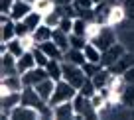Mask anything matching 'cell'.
Segmentation results:
<instances>
[{"mask_svg":"<svg viewBox=\"0 0 134 120\" xmlns=\"http://www.w3.org/2000/svg\"><path fill=\"white\" fill-rule=\"evenodd\" d=\"M77 93L79 91H77L71 83H67L65 79H61V81L55 83V89H53V95H51V99H49V104L55 106V104H61V102H69V100H73L77 96Z\"/></svg>","mask_w":134,"mask_h":120,"instance_id":"cell-1","label":"cell"},{"mask_svg":"<svg viewBox=\"0 0 134 120\" xmlns=\"http://www.w3.org/2000/svg\"><path fill=\"white\" fill-rule=\"evenodd\" d=\"M22 102V91H8L0 87V110H2V120L10 118L12 108H16Z\"/></svg>","mask_w":134,"mask_h":120,"instance_id":"cell-2","label":"cell"},{"mask_svg":"<svg viewBox=\"0 0 134 120\" xmlns=\"http://www.w3.org/2000/svg\"><path fill=\"white\" fill-rule=\"evenodd\" d=\"M63 79L67 83H71L73 87L79 91L81 85L87 81V75L83 71V65H75V63H69V61H63Z\"/></svg>","mask_w":134,"mask_h":120,"instance_id":"cell-3","label":"cell"},{"mask_svg":"<svg viewBox=\"0 0 134 120\" xmlns=\"http://www.w3.org/2000/svg\"><path fill=\"white\" fill-rule=\"evenodd\" d=\"M10 118L12 120H40V110L36 106H30V104H18L16 108H12L10 112Z\"/></svg>","mask_w":134,"mask_h":120,"instance_id":"cell-4","label":"cell"},{"mask_svg":"<svg viewBox=\"0 0 134 120\" xmlns=\"http://www.w3.org/2000/svg\"><path fill=\"white\" fill-rule=\"evenodd\" d=\"M124 53H126L124 45L116 42L114 45H110L109 49L103 51V59H100V65H103V67H109V69H110V67H113V65H114V63H116V61H118V59H120Z\"/></svg>","mask_w":134,"mask_h":120,"instance_id":"cell-5","label":"cell"},{"mask_svg":"<svg viewBox=\"0 0 134 120\" xmlns=\"http://www.w3.org/2000/svg\"><path fill=\"white\" fill-rule=\"evenodd\" d=\"M93 43H95L100 51H105V49H109L110 45H114V43H116L114 28H113V26H105V28L100 30V33L95 37V39H93Z\"/></svg>","mask_w":134,"mask_h":120,"instance_id":"cell-6","label":"cell"},{"mask_svg":"<svg viewBox=\"0 0 134 120\" xmlns=\"http://www.w3.org/2000/svg\"><path fill=\"white\" fill-rule=\"evenodd\" d=\"M14 73H18V57H14L10 51L0 53V77H8Z\"/></svg>","mask_w":134,"mask_h":120,"instance_id":"cell-7","label":"cell"},{"mask_svg":"<svg viewBox=\"0 0 134 120\" xmlns=\"http://www.w3.org/2000/svg\"><path fill=\"white\" fill-rule=\"evenodd\" d=\"M46 77H47L46 67H34V69L26 71V73L22 75V81H24V87H36V85L42 83Z\"/></svg>","mask_w":134,"mask_h":120,"instance_id":"cell-8","label":"cell"},{"mask_svg":"<svg viewBox=\"0 0 134 120\" xmlns=\"http://www.w3.org/2000/svg\"><path fill=\"white\" fill-rule=\"evenodd\" d=\"M126 8L122 2H114L113 8H110L109 12V18H107V26H113V28H116V26H120L122 22L126 20Z\"/></svg>","mask_w":134,"mask_h":120,"instance_id":"cell-9","label":"cell"},{"mask_svg":"<svg viewBox=\"0 0 134 120\" xmlns=\"http://www.w3.org/2000/svg\"><path fill=\"white\" fill-rule=\"evenodd\" d=\"M32 10H34L32 2H28V0H16L14 6H12V10H10V18L16 20V22H20V20H24Z\"/></svg>","mask_w":134,"mask_h":120,"instance_id":"cell-10","label":"cell"},{"mask_svg":"<svg viewBox=\"0 0 134 120\" xmlns=\"http://www.w3.org/2000/svg\"><path fill=\"white\" fill-rule=\"evenodd\" d=\"M53 118H57V120L75 118V106H73V100H69V102H61V104H55V106H53Z\"/></svg>","mask_w":134,"mask_h":120,"instance_id":"cell-11","label":"cell"},{"mask_svg":"<svg viewBox=\"0 0 134 120\" xmlns=\"http://www.w3.org/2000/svg\"><path fill=\"white\" fill-rule=\"evenodd\" d=\"M34 89H36V93L42 96V100H47V102H49L51 95H53V89H55V81L49 79V77H46L42 83H38Z\"/></svg>","mask_w":134,"mask_h":120,"instance_id":"cell-12","label":"cell"},{"mask_svg":"<svg viewBox=\"0 0 134 120\" xmlns=\"http://www.w3.org/2000/svg\"><path fill=\"white\" fill-rule=\"evenodd\" d=\"M0 87L8 89V91H22L24 89V81H22V75L20 73H14L8 75V77H0Z\"/></svg>","mask_w":134,"mask_h":120,"instance_id":"cell-13","label":"cell"},{"mask_svg":"<svg viewBox=\"0 0 134 120\" xmlns=\"http://www.w3.org/2000/svg\"><path fill=\"white\" fill-rule=\"evenodd\" d=\"M0 43H8L10 39H14L16 37V20H6L2 22V26H0Z\"/></svg>","mask_w":134,"mask_h":120,"instance_id":"cell-14","label":"cell"},{"mask_svg":"<svg viewBox=\"0 0 134 120\" xmlns=\"http://www.w3.org/2000/svg\"><path fill=\"white\" fill-rule=\"evenodd\" d=\"M46 71H47V77L53 79L55 83L63 79V61L59 59H49V63L46 65Z\"/></svg>","mask_w":134,"mask_h":120,"instance_id":"cell-15","label":"cell"},{"mask_svg":"<svg viewBox=\"0 0 134 120\" xmlns=\"http://www.w3.org/2000/svg\"><path fill=\"white\" fill-rule=\"evenodd\" d=\"M110 77H113V71H110L109 67H100V71H97L91 79H93V83H95V87L100 91V89H105L107 85H109Z\"/></svg>","mask_w":134,"mask_h":120,"instance_id":"cell-16","label":"cell"},{"mask_svg":"<svg viewBox=\"0 0 134 120\" xmlns=\"http://www.w3.org/2000/svg\"><path fill=\"white\" fill-rule=\"evenodd\" d=\"M34 67H38V65H36V57H34L32 51H26L24 55L18 57V73L20 75H24L26 71L34 69Z\"/></svg>","mask_w":134,"mask_h":120,"instance_id":"cell-17","label":"cell"},{"mask_svg":"<svg viewBox=\"0 0 134 120\" xmlns=\"http://www.w3.org/2000/svg\"><path fill=\"white\" fill-rule=\"evenodd\" d=\"M132 65H134V55L124 53V55H122V57L118 59V61L114 63L113 67H110V71H113V73H116V75H122L124 71H128Z\"/></svg>","mask_w":134,"mask_h":120,"instance_id":"cell-18","label":"cell"},{"mask_svg":"<svg viewBox=\"0 0 134 120\" xmlns=\"http://www.w3.org/2000/svg\"><path fill=\"white\" fill-rule=\"evenodd\" d=\"M83 53H85V59H87V61H91V63H100V59H103V51H100L93 42H87V43H85Z\"/></svg>","mask_w":134,"mask_h":120,"instance_id":"cell-19","label":"cell"},{"mask_svg":"<svg viewBox=\"0 0 134 120\" xmlns=\"http://www.w3.org/2000/svg\"><path fill=\"white\" fill-rule=\"evenodd\" d=\"M42 102V96L36 93L34 87H24L22 89V104H30V106H38Z\"/></svg>","mask_w":134,"mask_h":120,"instance_id":"cell-20","label":"cell"},{"mask_svg":"<svg viewBox=\"0 0 134 120\" xmlns=\"http://www.w3.org/2000/svg\"><path fill=\"white\" fill-rule=\"evenodd\" d=\"M32 36H34V39H36V43H43V42H49L51 39V36H53V28H49V26H46V24H42L40 28H36L32 32Z\"/></svg>","mask_w":134,"mask_h":120,"instance_id":"cell-21","label":"cell"},{"mask_svg":"<svg viewBox=\"0 0 134 120\" xmlns=\"http://www.w3.org/2000/svg\"><path fill=\"white\" fill-rule=\"evenodd\" d=\"M51 39H53V42L59 45V49H63V51H67L69 47H71V42H69V33L63 32V30H59V28L53 30V36H51Z\"/></svg>","mask_w":134,"mask_h":120,"instance_id":"cell-22","label":"cell"},{"mask_svg":"<svg viewBox=\"0 0 134 120\" xmlns=\"http://www.w3.org/2000/svg\"><path fill=\"white\" fill-rule=\"evenodd\" d=\"M63 61H69V63H75V65H83L87 59H85L83 49H75V47H69L63 55Z\"/></svg>","mask_w":134,"mask_h":120,"instance_id":"cell-23","label":"cell"},{"mask_svg":"<svg viewBox=\"0 0 134 120\" xmlns=\"http://www.w3.org/2000/svg\"><path fill=\"white\" fill-rule=\"evenodd\" d=\"M61 18H63V14H61V10L55 6L51 12H47L46 16H43V24L46 26H49V28H59V22H61Z\"/></svg>","mask_w":134,"mask_h":120,"instance_id":"cell-24","label":"cell"},{"mask_svg":"<svg viewBox=\"0 0 134 120\" xmlns=\"http://www.w3.org/2000/svg\"><path fill=\"white\" fill-rule=\"evenodd\" d=\"M32 6H34L36 12H40L42 16H46L47 12H51V10L55 8V2H53V0H34Z\"/></svg>","mask_w":134,"mask_h":120,"instance_id":"cell-25","label":"cell"},{"mask_svg":"<svg viewBox=\"0 0 134 120\" xmlns=\"http://www.w3.org/2000/svg\"><path fill=\"white\" fill-rule=\"evenodd\" d=\"M6 49H8L10 53L14 55V57H20V55L26 53V49H24V45H22V39H20V37H14V39H10V42L6 43Z\"/></svg>","mask_w":134,"mask_h":120,"instance_id":"cell-26","label":"cell"},{"mask_svg":"<svg viewBox=\"0 0 134 120\" xmlns=\"http://www.w3.org/2000/svg\"><path fill=\"white\" fill-rule=\"evenodd\" d=\"M103 28H105V24H100V22H97V20H91L87 24V33H85L87 39H89V42H93V39L100 33V30H103Z\"/></svg>","mask_w":134,"mask_h":120,"instance_id":"cell-27","label":"cell"},{"mask_svg":"<svg viewBox=\"0 0 134 120\" xmlns=\"http://www.w3.org/2000/svg\"><path fill=\"white\" fill-rule=\"evenodd\" d=\"M122 104L128 106V108H134V85L126 83V89L122 93Z\"/></svg>","mask_w":134,"mask_h":120,"instance_id":"cell-28","label":"cell"},{"mask_svg":"<svg viewBox=\"0 0 134 120\" xmlns=\"http://www.w3.org/2000/svg\"><path fill=\"white\" fill-rule=\"evenodd\" d=\"M32 53H34V57H36V65L38 67H46L47 63H49V57H47L46 53H43V49L40 45H36L32 49Z\"/></svg>","mask_w":134,"mask_h":120,"instance_id":"cell-29","label":"cell"},{"mask_svg":"<svg viewBox=\"0 0 134 120\" xmlns=\"http://www.w3.org/2000/svg\"><path fill=\"white\" fill-rule=\"evenodd\" d=\"M97 91H99V89L95 87V83H93L91 77H87V81H85V83L81 85V89H79V93H81V95H85V96H93Z\"/></svg>","mask_w":134,"mask_h":120,"instance_id":"cell-30","label":"cell"},{"mask_svg":"<svg viewBox=\"0 0 134 120\" xmlns=\"http://www.w3.org/2000/svg\"><path fill=\"white\" fill-rule=\"evenodd\" d=\"M69 42H71V47H75V49H83L85 43L89 42L85 36H77V33H69Z\"/></svg>","mask_w":134,"mask_h":120,"instance_id":"cell-31","label":"cell"},{"mask_svg":"<svg viewBox=\"0 0 134 120\" xmlns=\"http://www.w3.org/2000/svg\"><path fill=\"white\" fill-rule=\"evenodd\" d=\"M100 63H91V61H85L83 63V71H85V75L87 77H93V75L97 73V71H100Z\"/></svg>","mask_w":134,"mask_h":120,"instance_id":"cell-32","label":"cell"},{"mask_svg":"<svg viewBox=\"0 0 134 120\" xmlns=\"http://www.w3.org/2000/svg\"><path fill=\"white\" fill-rule=\"evenodd\" d=\"M73 20H75V18L63 16L61 22H59V30H63V32H67V33H71V32H73Z\"/></svg>","mask_w":134,"mask_h":120,"instance_id":"cell-33","label":"cell"},{"mask_svg":"<svg viewBox=\"0 0 134 120\" xmlns=\"http://www.w3.org/2000/svg\"><path fill=\"white\" fill-rule=\"evenodd\" d=\"M28 33H32V32H30V28L26 26V22L24 20L16 22V37H24V36H28Z\"/></svg>","mask_w":134,"mask_h":120,"instance_id":"cell-34","label":"cell"},{"mask_svg":"<svg viewBox=\"0 0 134 120\" xmlns=\"http://www.w3.org/2000/svg\"><path fill=\"white\" fill-rule=\"evenodd\" d=\"M16 0H0V14H10Z\"/></svg>","mask_w":134,"mask_h":120,"instance_id":"cell-35","label":"cell"},{"mask_svg":"<svg viewBox=\"0 0 134 120\" xmlns=\"http://www.w3.org/2000/svg\"><path fill=\"white\" fill-rule=\"evenodd\" d=\"M122 4H124V8H126L128 20H134V0H122Z\"/></svg>","mask_w":134,"mask_h":120,"instance_id":"cell-36","label":"cell"},{"mask_svg":"<svg viewBox=\"0 0 134 120\" xmlns=\"http://www.w3.org/2000/svg\"><path fill=\"white\" fill-rule=\"evenodd\" d=\"M122 77H124V81L128 85H134V65L130 67L128 71H124V73H122Z\"/></svg>","mask_w":134,"mask_h":120,"instance_id":"cell-37","label":"cell"},{"mask_svg":"<svg viewBox=\"0 0 134 120\" xmlns=\"http://www.w3.org/2000/svg\"><path fill=\"white\" fill-rule=\"evenodd\" d=\"M55 2V6H63V4H71L73 0H53Z\"/></svg>","mask_w":134,"mask_h":120,"instance_id":"cell-38","label":"cell"},{"mask_svg":"<svg viewBox=\"0 0 134 120\" xmlns=\"http://www.w3.org/2000/svg\"><path fill=\"white\" fill-rule=\"evenodd\" d=\"M28 2H34V0H28Z\"/></svg>","mask_w":134,"mask_h":120,"instance_id":"cell-39","label":"cell"},{"mask_svg":"<svg viewBox=\"0 0 134 120\" xmlns=\"http://www.w3.org/2000/svg\"><path fill=\"white\" fill-rule=\"evenodd\" d=\"M118 2H122V0H118Z\"/></svg>","mask_w":134,"mask_h":120,"instance_id":"cell-40","label":"cell"}]
</instances>
